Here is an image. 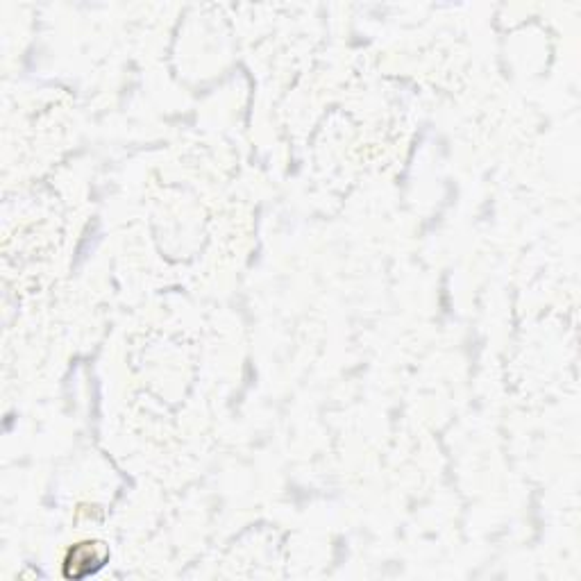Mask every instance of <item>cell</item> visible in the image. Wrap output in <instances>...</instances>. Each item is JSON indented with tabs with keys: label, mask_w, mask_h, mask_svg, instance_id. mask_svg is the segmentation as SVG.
Returning <instances> with one entry per match:
<instances>
[{
	"label": "cell",
	"mask_w": 581,
	"mask_h": 581,
	"mask_svg": "<svg viewBox=\"0 0 581 581\" xmlns=\"http://www.w3.org/2000/svg\"><path fill=\"white\" fill-rule=\"evenodd\" d=\"M109 559V552L103 543H78L64 559V575L82 579L98 572Z\"/></svg>",
	"instance_id": "cell-1"
}]
</instances>
